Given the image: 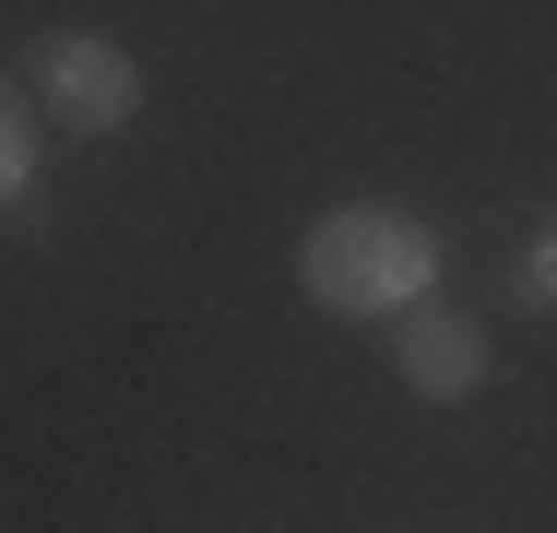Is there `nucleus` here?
<instances>
[{"label":"nucleus","instance_id":"f257e3e1","mask_svg":"<svg viewBox=\"0 0 557 533\" xmlns=\"http://www.w3.org/2000/svg\"><path fill=\"white\" fill-rule=\"evenodd\" d=\"M297 285H309V309H333V320H404V309H428V285H440V237L392 202H344V213L309 225Z\"/></svg>","mask_w":557,"mask_h":533},{"label":"nucleus","instance_id":"f03ea898","mask_svg":"<svg viewBox=\"0 0 557 533\" xmlns=\"http://www.w3.org/2000/svg\"><path fill=\"white\" fill-rule=\"evenodd\" d=\"M24 84H36V107H48L60 131H131V107H143V60H131L119 36L60 24V36H36Z\"/></svg>","mask_w":557,"mask_h":533},{"label":"nucleus","instance_id":"7ed1b4c3","mask_svg":"<svg viewBox=\"0 0 557 533\" xmlns=\"http://www.w3.org/2000/svg\"><path fill=\"white\" fill-rule=\"evenodd\" d=\"M392 368H404V392H428V404H474L486 392V320L428 297V309L392 320Z\"/></svg>","mask_w":557,"mask_h":533},{"label":"nucleus","instance_id":"20e7f679","mask_svg":"<svg viewBox=\"0 0 557 533\" xmlns=\"http://www.w3.org/2000/svg\"><path fill=\"white\" fill-rule=\"evenodd\" d=\"M24 190H36V84L0 72V202H24Z\"/></svg>","mask_w":557,"mask_h":533},{"label":"nucleus","instance_id":"39448f33","mask_svg":"<svg viewBox=\"0 0 557 533\" xmlns=\"http://www.w3.org/2000/svg\"><path fill=\"white\" fill-rule=\"evenodd\" d=\"M510 297H522V309H557V213L522 237V273H510Z\"/></svg>","mask_w":557,"mask_h":533}]
</instances>
